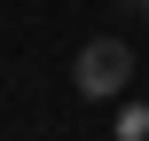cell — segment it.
<instances>
[{
  "mask_svg": "<svg viewBox=\"0 0 149 141\" xmlns=\"http://www.w3.org/2000/svg\"><path fill=\"white\" fill-rule=\"evenodd\" d=\"M126 78H134V47H126L118 31L86 39V47H79V63H71V86H79L86 102H110V94H126Z\"/></svg>",
  "mask_w": 149,
  "mask_h": 141,
  "instance_id": "cell-1",
  "label": "cell"
},
{
  "mask_svg": "<svg viewBox=\"0 0 149 141\" xmlns=\"http://www.w3.org/2000/svg\"><path fill=\"white\" fill-rule=\"evenodd\" d=\"M141 16H149V0H141Z\"/></svg>",
  "mask_w": 149,
  "mask_h": 141,
  "instance_id": "cell-2",
  "label": "cell"
}]
</instances>
